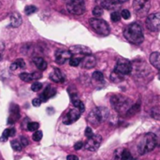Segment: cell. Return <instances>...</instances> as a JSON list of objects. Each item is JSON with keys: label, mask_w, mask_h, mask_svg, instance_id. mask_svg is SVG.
Wrapping results in <instances>:
<instances>
[{"label": "cell", "mask_w": 160, "mask_h": 160, "mask_svg": "<svg viewBox=\"0 0 160 160\" xmlns=\"http://www.w3.org/2000/svg\"><path fill=\"white\" fill-rule=\"evenodd\" d=\"M71 57H72V54L69 51H58L55 53V62L58 65H63Z\"/></svg>", "instance_id": "15"}, {"label": "cell", "mask_w": 160, "mask_h": 160, "mask_svg": "<svg viewBox=\"0 0 160 160\" xmlns=\"http://www.w3.org/2000/svg\"><path fill=\"white\" fill-rule=\"evenodd\" d=\"M67 160H79V158L74 155H70L67 158Z\"/></svg>", "instance_id": "45"}, {"label": "cell", "mask_w": 160, "mask_h": 160, "mask_svg": "<svg viewBox=\"0 0 160 160\" xmlns=\"http://www.w3.org/2000/svg\"><path fill=\"white\" fill-rule=\"evenodd\" d=\"M39 128V124L37 122H29L27 124V129L29 131H37Z\"/></svg>", "instance_id": "33"}, {"label": "cell", "mask_w": 160, "mask_h": 160, "mask_svg": "<svg viewBox=\"0 0 160 160\" xmlns=\"http://www.w3.org/2000/svg\"><path fill=\"white\" fill-rule=\"evenodd\" d=\"M157 145H158L157 135L152 132H149V133L142 135L139 139L138 144H137V149H138V152L140 153V155L142 156V155L152 152L156 148Z\"/></svg>", "instance_id": "2"}, {"label": "cell", "mask_w": 160, "mask_h": 160, "mask_svg": "<svg viewBox=\"0 0 160 160\" xmlns=\"http://www.w3.org/2000/svg\"><path fill=\"white\" fill-rule=\"evenodd\" d=\"M158 79L160 80V72H159V74H158Z\"/></svg>", "instance_id": "48"}, {"label": "cell", "mask_w": 160, "mask_h": 160, "mask_svg": "<svg viewBox=\"0 0 160 160\" xmlns=\"http://www.w3.org/2000/svg\"><path fill=\"white\" fill-rule=\"evenodd\" d=\"M103 14V8H101L100 6H97L94 8L93 9V15L95 17H100Z\"/></svg>", "instance_id": "34"}, {"label": "cell", "mask_w": 160, "mask_h": 160, "mask_svg": "<svg viewBox=\"0 0 160 160\" xmlns=\"http://www.w3.org/2000/svg\"><path fill=\"white\" fill-rule=\"evenodd\" d=\"M151 7V0H133V8L139 17H145Z\"/></svg>", "instance_id": "6"}, {"label": "cell", "mask_w": 160, "mask_h": 160, "mask_svg": "<svg viewBox=\"0 0 160 160\" xmlns=\"http://www.w3.org/2000/svg\"><path fill=\"white\" fill-rule=\"evenodd\" d=\"M17 68H25V63L22 58H19V59L15 60V62H13L10 65V69L11 70H16Z\"/></svg>", "instance_id": "24"}, {"label": "cell", "mask_w": 160, "mask_h": 160, "mask_svg": "<svg viewBox=\"0 0 160 160\" xmlns=\"http://www.w3.org/2000/svg\"><path fill=\"white\" fill-rule=\"evenodd\" d=\"M81 57H77V56H73L69 59V65L71 67H78L81 64Z\"/></svg>", "instance_id": "32"}, {"label": "cell", "mask_w": 160, "mask_h": 160, "mask_svg": "<svg viewBox=\"0 0 160 160\" xmlns=\"http://www.w3.org/2000/svg\"><path fill=\"white\" fill-rule=\"evenodd\" d=\"M146 27L152 32L160 31V12H155L147 16Z\"/></svg>", "instance_id": "9"}, {"label": "cell", "mask_w": 160, "mask_h": 160, "mask_svg": "<svg viewBox=\"0 0 160 160\" xmlns=\"http://www.w3.org/2000/svg\"><path fill=\"white\" fill-rule=\"evenodd\" d=\"M111 104L112 106V108L119 113L122 115H127L129 109L132 107V101L130 98H128L126 96L120 95V94H116L113 95L111 98Z\"/></svg>", "instance_id": "3"}, {"label": "cell", "mask_w": 160, "mask_h": 160, "mask_svg": "<svg viewBox=\"0 0 160 160\" xmlns=\"http://www.w3.org/2000/svg\"><path fill=\"white\" fill-rule=\"evenodd\" d=\"M92 78L94 81H96L98 82H104V75L100 71H95L92 75Z\"/></svg>", "instance_id": "28"}, {"label": "cell", "mask_w": 160, "mask_h": 160, "mask_svg": "<svg viewBox=\"0 0 160 160\" xmlns=\"http://www.w3.org/2000/svg\"><path fill=\"white\" fill-rule=\"evenodd\" d=\"M89 23L93 30L100 36H108L110 34V26L104 20L98 18H91Z\"/></svg>", "instance_id": "5"}, {"label": "cell", "mask_w": 160, "mask_h": 160, "mask_svg": "<svg viewBox=\"0 0 160 160\" xmlns=\"http://www.w3.org/2000/svg\"><path fill=\"white\" fill-rule=\"evenodd\" d=\"M128 0H114V2L117 4V5H120V4H122V3H125V2H127Z\"/></svg>", "instance_id": "46"}, {"label": "cell", "mask_w": 160, "mask_h": 160, "mask_svg": "<svg viewBox=\"0 0 160 160\" xmlns=\"http://www.w3.org/2000/svg\"><path fill=\"white\" fill-rule=\"evenodd\" d=\"M148 72H150V68L144 61L136 60L131 62V73L135 76H145Z\"/></svg>", "instance_id": "8"}, {"label": "cell", "mask_w": 160, "mask_h": 160, "mask_svg": "<svg viewBox=\"0 0 160 160\" xmlns=\"http://www.w3.org/2000/svg\"><path fill=\"white\" fill-rule=\"evenodd\" d=\"M42 137H43V133H42V131H40V130H38V131H35V133L33 134V140L35 141V142H40L41 141V139H42Z\"/></svg>", "instance_id": "36"}, {"label": "cell", "mask_w": 160, "mask_h": 160, "mask_svg": "<svg viewBox=\"0 0 160 160\" xmlns=\"http://www.w3.org/2000/svg\"><path fill=\"white\" fill-rule=\"evenodd\" d=\"M38 10V8L34 5H30V6H26L25 8H24V13L26 15H31L35 12H37Z\"/></svg>", "instance_id": "31"}, {"label": "cell", "mask_w": 160, "mask_h": 160, "mask_svg": "<svg viewBox=\"0 0 160 160\" xmlns=\"http://www.w3.org/2000/svg\"><path fill=\"white\" fill-rule=\"evenodd\" d=\"M68 51L71 52L72 55H81L82 57L88 54H92L91 50L88 47L83 46V45H74L70 47Z\"/></svg>", "instance_id": "13"}, {"label": "cell", "mask_w": 160, "mask_h": 160, "mask_svg": "<svg viewBox=\"0 0 160 160\" xmlns=\"http://www.w3.org/2000/svg\"><path fill=\"white\" fill-rule=\"evenodd\" d=\"M82 146H83V142H76L74 144V149L75 150H80V149L82 148Z\"/></svg>", "instance_id": "43"}, {"label": "cell", "mask_w": 160, "mask_h": 160, "mask_svg": "<svg viewBox=\"0 0 160 160\" xmlns=\"http://www.w3.org/2000/svg\"><path fill=\"white\" fill-rule=\"evenodd\" d=\"M32 76H33V79H34V80H38V79L41 78V74H40V73H38V72H34V73L32 74Z\"/></svg>", "instance_id": "44"}, {"label": "cell", "mask_w": 160, "mask_h": 160, "mask_svg": "<svg viewBox=\"0 0 160 160\" xmlns=\"http://www.w3.org/2000/svg\"><path fill=\"white\" fill-rule=\"evenodd\" d=\"M19 77H20V79L22 81V82H32L34 79H33V76H32V74H30V73H26V72H22V73H21L20 75H19Z\"/></svg>", "instance_id": "29"}, {"label": "cell", "mask_w": 160, "mask_h": 160, "mask_svg": "<svg viewBox=\"0 0 160 160\" xmlns=\"http://www.w3.org/2000/svg\"><path fill=\"white\" fill-rule=\"evenodd\" d=\"M67 3V9L72 15H82L85 11L84 0H70Z\"/></svg>", "instance_id": "7"}, {"label": "cell", "mask_w": 160, "mask_h": 160, "mask_svg": "<svg viewBox=\"0 0 160 160\" xmlns=\"http://www.w3.org/2000/svg\"><path fill=\"white\" fill-rule=\"evenodd\" d=\"M50 80L54 82H57V83H62L65 82V76L63 75L62 71L59 69V68H54L53 71L50 74Z\"/></svg>", "instance_id": "17"}, {"label": "cell", "mask_w": 160, "mask_h": 160, "mask_svg": "<svg viewBox=\"0 0 160 160\" xmlns=\"http://www.w3.org/2000/svg\"><path fill=\"white\" fill-rule=\"evenodd\" d=\"M65 2H68V1H70V0H64Z\"/></svg>", "instance_id": "47"}, {"label": "cell", "mask_w": 160, "mask_h": 160, "mask_svg": "<svg viewBox=\"0 0 160 160\" xmlns=\"http://www.w3.org/2000/svg\"><path fill=\"white\" fill-rule=\"evenodd\" d=\"M0 7H1V3H0Z\"/></svg>", "instance_id": "49"}, {"label": "cell", "mask_w": 160, "mask_h": 160, "mask_svg": "<svg viewBox=\"0 0 160 160\" xmlns=\"http://www.w3.org/2000/svg\"><path fill=\"white\" fill-rule=\"evenodd\" d=\"M71 101H72V104H73V106L75 107V108H77L82 113L84 112V110H85V107H84V104L82 103V101H81L79 98H77V97H75V98H71Z\"/></svg>", "instance_id": "23"}, {"label": "cell", "mask_w": 160, "mask_h": 160, "mask_svg": "<svg viewBox=\"0 0 160 160\" xmlns=\"http://www.w3.org/2000/svg\"><path fill=\"white\" fill-rule=\"evenodd\" d=\"M55 93H56L55 89L52 88L51 85H48V86L45 88V90L43 91V93L40 95L39 98L41 99L42 102H46L48 99H50L51 98H52V97L55 95Z\"/></svg>", "instance_id": "18"}, {"label": "cell", "mask_w": 160, "mask_h": 160, "mask_svg": "<svg viewBox=\"0 0 160 160\" xmlns=\"http://www.w3.org/2000/svg\"><path fill=\"white\" fill-rule=\"evenodd\" d=\"M22 22V16L18 12H13L10 15V26L11 27H19Z\"/></svg>", "instance_id": "20"}, {"label": "cell", "mask_w": 160, "mask_h": 160, "mask_svg": "<svg viewBox=\"0 0 160 160\" xmlns=\"http://www.w3.org/2000/svg\"><path fill=\"white\" fill-rule=\"evenodd\" d=\"M97 3L98 4V6L106 9H114L118 6L114 2V0H97Z\"/></svg>", "instance_id": "19"}, {"label": "cell", "mask_w": 160, "mask_h": 160, "mask_svg": "<svg viewBox=\"0 0 160 160\" xmlns=\"http://www.w3.org/2000/svg\"><path fill=\"white\" fill-rule=\"evenodd\" d=\"M110 112L105 107H97L94 108L87 116V122L94 126L98 127L104 121H106L109 118Z\"/></svg>", "instance_id": "4"}, {"label": "cell", "mask_w": 160, "mask_h": 160, "mask_svg": "<svg viewBox=\"0 0 160 160\" xmlns=\"http://www.w3.org/2000/svg\"><path fill=\"white\" fill-rule=\"evenodd\" d=\"M14 135H15V129L14 128H7V129L4 130L0 141L1 142H6L9 137H13Z\"/></svg>", "instance_id": "25"}, {"label": "cell", "mask_w": 160, "mask_h": 160, "mask_svg": "<svg viewBox=\"0 0 160 160\" xmlns=\"http://www.w3.org/2000/svg\"><path fill=\"white\" fill-rule=\"evenodd\" d=\"M33 63L39 70H45L47 68V62L42 57H36L33 60Z\"/></svg>", "instance_id": "22"}, {"label": "cell", "mask_w": 160, "mask_h": 160, "mask_svg": "<svg viewBox=\"0 0 160 160\" xmlns=\"http://www.w3.org/2000/svg\"><path fill=\"white\" fill-rule=\"evenodd\" d=\"M112 160H123L121 158V155H120V149L116 150L115 153H114V158Z\"/></svg>", "instance_id": "41"}, {"label": "cell", "mask_w": 160, "mask_h": 160, "mask_svg": "<svg viewBox=\"0 0 160 160\" xmlns=\"http://www.w3.org/2000/svg\"><path fill=\"white\" fill-rule=\"evenodd\" d=\"M111 19H112V22H119V21H120V19H121V14H120L118 11H114V12H112V15H111Z\"/></svg>", "instance_id": "37"}, {"label": "cell", "mask_w": 160, "mask_h": 160, "mask_svg": "<svg viewBox=\"0 0 160 160\" xmlns=\"http://www.w3.org/2000/svg\"><path fill=\"white\" fill-rule=\"evenodd\" d=\"M94 135V133H93V131H92V128H86V129H85V136H86V138L88 139V138H91L92 136Z\"/></svg>", "instance_id": "40"}, {"label": "cell", "mask_w": 160, "mask_h": 160, "mask_svg": "<svg viewBox=\"0 0 160 160\" xmlns=\"http://www.w3.org/2000/svg\"><path fill=\"white\" fill-rule=\"evenodd\" d=\"M150 63L154 68L160 70V52H155L150 55Z\"/></svg>", "instance_id": "21"}, {"label": "cell", "mask_w": 160, "mask_h": 160, "mask_svg": "<svg viewBox=\"0 0 160 160\" xmlns=\"http://www.w3.org/2000/svg\"><path fill=\"white\" fill-rule=\"evenodd\" d=\"M41 99L39 98H34L33 100H32V104H33V106L34 107H39L40 105H41Z\"/></svg>", "instance_id": "39"}, {"label": "cell", "mask_w": 160, "mask_h": 160, "mask_svg": "<svg viewBox=\"0 0 160 160\" xmlns=\"http://www.w3.org/2000/svg\"><path fill=\"white\" fill-rule=\"evenodd\" d=\"M120 155L123 160H133L131 153L128 149H120Z\"/></svg>", "instance_id": "26"}, {"label": "cell", "mask_w": 160, "mask_h": 160, "mask_svg": "<svg viewBox=\"0 0 160 160\" xmlns=\"http://www.w3.org/2000/svg\"><path fill=\"white\" fill-rule=\"evenodd\" d=\"M120 14H121V17L124 18L125 20H128V19L130 18V12H129V10H128V9H123V10L121 11Z\"/></svg>", "instance_id": "38"}, {"label": "cell", "mask_w": 160, "mask_h": 160, "mask_svg": "<svg viewBox=\"0 0 160 160\" xmlns=\"http://www.w3.org/2000/svg\"><path fill=\"white\" fill-rule=\"evenodd\" d=\"M111 80H112L113 82L117 83V82H122V81L124 80V76H122V75L116 73L115 71H113V72L112 73V75H111Z\"/></svg>", "instance_id": "30"}, {"label": "cell", "mask_w": 160, "mask_h": 160, "mask_svg": "<svg viewBox=\"0 0 160 160\" xmlns=\"http://www.w3.org/2000/svg\"><path fill=\"white\" fill-rule=\"evenodd\" d=\"M82 68H87V69H90V68H93L94 67H96L97 65V60H96V57L92 54H88V55H85L82 58L81 60V64Z\"/></svg>", "instance_id": "14"}, {"label": "cell", "mask_w": 160, "mask_h": 160, "mask_svg": "<svg viewBox=\"0 0 160 160\" xmlns=\"http://www.w3.org/2000/svg\"><path fill=\"white\" fill-rule=\"evenodd\" d=\"M116 73L125 76L131 73V62L127 59H119L116 62L114 70Z\"/></svg>", "instance_id": "10"}, {"label": "cell", "mask_w": 160, "mask_h": 160, "mask_svg": "<svg viewBox=\"0 0 160 160\" xmlns=\"http://www.w3.org/2000/svg\"><path fill=\"white\" fill-rule=\"evenodd\" d=\"M20 142H21V143H22V145L23 147H25V146L28 144V140H27L25 137H21V138H20Z\"/></svg>", "instance_id": "42"}, {"label": "cell", "mask_w": 160, "mask_h": 160, "mask_svg": "<svg viewBox=\"0 0 160 160\" xmlns=\"http://www.w3.org/2000/svg\"><path fill=\"white\" fill-rule=\"evenodd\" d=\"M101 142H102V138L100 135H93L91 138L87 139V141L84 144V148L87 151L96 152L99 148Z\"/></svg>", "instance_id": "11"}, {"label": "cell", "mask_w": 160, "mask_h": 160, "mask_svg": "<svg viewBox=\"0 0 160 160\" xmlns=\"http://www.w3.org/2000/svg\"><path fill=\"white\" fill-rule=\"evenodd\" d=\"M20 118V109L16 104H12L10 107V116L8 117V124L12 125Z\"/></svg>", "instance_id": "16"}, {"label": "cell", "mask_w": 160, "mask_h": 160, "mask_svg": "<svg viewBox=\"0 0 160 160\" xmlns=\"http://www.w3.org/2000/svg\"><path fill=\"white\" fill-rule=\"evenodd\" d=\"M10 145H11L12 149H13L14 151H17V152L21 151V150L23 148V146L22 145L20 140H13V141H11Z\"/></svg>", "instance_id": "27"}, {"label": "cell", "mask_w": 160, "mask_h": 160, "mask_svg": "<svg viewBox=\"0 0 160 160\" xmlns=\"http://www.w3.org/2000/svg\"><path fill=\"white\" fill-rule=\"evenodd\" d=\"M126 39L135 45H139L143 41V32L140 23L132 22L127 25L123 31Z\"/></svg>", "instance_id": "1"}, {"label": "cell", "mask_w": 160, "mask_h": 160, "mask_svg": "<svg viewBox=\"0 0 160 160\" xmlns=\"http://www.w3.org/2000/svg\"><path fill=\"white\" fill-rule=\"evenodd\" d=\"M42 87H43V85H42L41 82H33L32 85H31V90L34 91V92H38V91H40V90L42 89Z\"/></svg>", "instance_id": "35"}, {"label": "cell", "mask_w": 160, "mask_h": 160, "mask_svg": "<svg viewBox=\"0 0 160 160\" xmlns=\"http://www.w3.org/2000/svg\"><path fill=\"white\" fill-rule=\"evenodd\" d=\"M82 112L77 109H71L64 117H63V123L65 125H71L74 122H76L81 117Z\"/></svg>", "instance_id": "12"}]
</instances>
